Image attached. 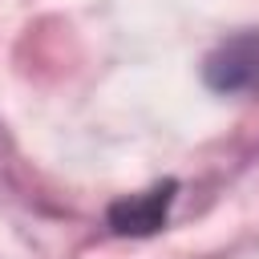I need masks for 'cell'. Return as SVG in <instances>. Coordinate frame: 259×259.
Wrapping results in <instances>:
<instances>
[{"instance_id":"7a4b0ae2","label":"cell","mask_w":259,"mask_h":259,"mask_svg":"<svg viewBox=\"0 0 259 259\" xmlns=\"http://www.w3.org/2000/svg\"><path fill=\"white\" fill-rule=\"evenodd\" d=\"M174 190H178V182L166 178V182H158L142 194L117 198L109 206V227L117 235H154V231H162V223L170 214V202H174Z\"/></svg>"},{"instance_id":"6da1fadb","label":"cell","mask_w":259,"mask_h":259,"mask_svg":"<svg viewBox=\"0 0 259 259\" xmlns=\"http://www.w3.org/2000/svg\"><path fill=\"white\" fill-rule=\"evenodd\" d=\"M202 77L219 93H259V32L223 40L206 57Z\"/></svg>"}]
</instances>
